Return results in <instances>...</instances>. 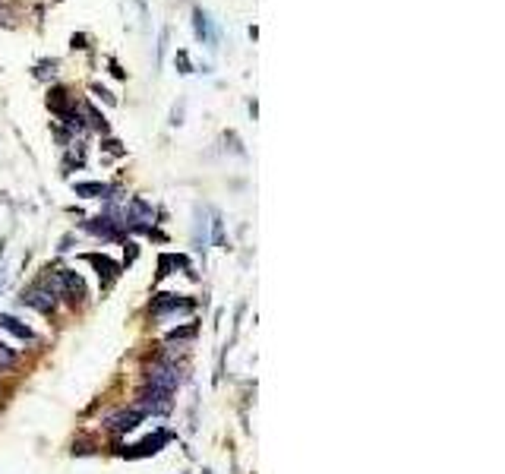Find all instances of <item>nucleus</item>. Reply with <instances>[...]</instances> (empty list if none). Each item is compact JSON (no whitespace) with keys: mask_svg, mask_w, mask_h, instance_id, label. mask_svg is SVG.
<instances>
[{"mask_svg":"<svg viewBox=\"0 0 505 474\" xmlns=\"http://www.w3.org/2000/svg\"><path fill=\"white\" fill-rule=\"evenodd\" d=\"M142 414H168V411L174 408V401H171V392H161V389H142L139 392V405H136Z\"/></svg>","mask_w":505,"mask_h":474,"instance_id":"f257e3e1","label":"nucleus"},{"mask_svg":"<svg viewBox=\"0 0 505 474\" xmlns=\"http://www.w3.org/2000/svg\"><path fill=\"white\" fill-rule=\"evenodd\" d=\"M148 386L152 389H161V392H174L180 386V376H177V367L171 364H155V367H148Z\"/></svg>","mask_w":505,"mask_h":474,"instance_id":"f03ea898","label":"nucleus"},{"mask_svg":"<svg viewBox=\"0 0 505 474\" xmlns=\"http://www.w3.org/2000/svg\"><path fill=\"white\" fill-rule=\"evenodd\" d=\"M180 310H193V301L190 297H177V295H158L155 303H152L155 316H168V313H180Z\"/></svg>","mask_w":505,"mask_h":474,"instance_id":"7ed1b4c3","label":"nucleus"},{"mask_svg":"<svg viewBox=\"0 0 505 474\" xmlns=\"http://www.w3.org/2000/svg\"><path fill=\"white\" fill-rule=\"evenodd\" d=\"M23 303H29V307H35V310H41V313H51L54 310V295H51L48 288L35 285L23 295Z\"/></svg>","mask_w":505,"mask_h":474,"instance_id":"20e7f679","label":"nucleus"},{"mask_svg":"<svg viewBox=\"0 0 505 474\" xmlns=\"http://www.w3.org/2000/svg\"><path fill=\"white\" fill-rule=\"evenodd\" d=\"M142 411L139 408H130V411H120V414H114L111 421H107V427L114 430V434H130V430H136L139 421H142Z\"/></svg>","mask_w":505,"mask_h":474,"instance_id":"39448f33","label":"nucleus"},{"mask_svg":"<svg viewBox=\"0 0 505 474\" xmlns=\"http://www.w3.org/2000/svg\"><path fill=\"white\" fill-rule=\"evenodd\" d=\"M89 262H95V266H98V275L105 278V288L111 285V282H114L117 275H120V266H117V262H111V260H107V256H98V253H92V256H89Z\"/></svg>","mask_w":505,"mask_h":474,"instance_id":"423d86ee","label":"nucleus"},{"mask_svg":"<svg viewBox=\"0 0 505 474\" xmlns=\"http://www.w3.org/2000/svg\"><path fill=\"white\" fill-rule=\"evenodd\" d=\"M0 326L7 329V332H13V336L16 338H23V342H32V329L29 326H23V323H19L16 316H7V313H0Z\"/></svg>","mask_w":505,"mask_h":474,"instance_id":"0eeeda50","label":"nucleus"},{"mask_svg":"<svg viewBox=\"0 0 505 474\" xmlns=\"http://www.w3.org/2000/svg\"><path fill=\"white\" fill-rule=\"evenodd\" d=\"M60 285L70 291V295H76V297H86V285H82V278L76 275V272H70V269H64L60 272ZM73 297V301H76Z\"/></svg>","mask_w":505,"mask_h":474,"instance_id":"6e6552de","label":"nucleus"},{"mask_svg":"<svg viewBox=\"0 0 505 474\" xmlns=\"http://www.w3.org/2000/svg\"><path fill=\"white\" fill-rule=\"evenodd\" d=\"M164 442H168V436H164V434H158L155 440L139 442V446H136V452H133V456H148V452H158V446H164Z\"/></svg>","mask_w":505,"mask_h":474,"instance_id":"1a4fd4ad","label":"nucleus"},{"mask_svg":"<svg viewBox=\"0 0 505 474\" xmlns=\"http://www.w3.org/2000/svg\"><path fill=\"white\" fill-rule=\"evenodd\" d=\"M130 215H133V221H152V209L142 199H133L130 203Z\"/></svg>","mask_w":505,"mask_h":474,"instance_id":"9d476101","label":"nucleus"},{"mask_svg":"<svg viewBox=\"0 0 505 474\" xmlns=\"http://www.w3.org/2000/svg\"><path fill=\"white\" fill-rule=\"evenodd\" d=\"M196 35H199V38H209V41H215V35L209 32V16H205L203 10H196Z\"/></svg>","mask_w":505,"mask_h":474,"instance_id":"9b49d317","label":"nucleus"},{"mask_svg":"<svg viewBox=\"0 0 505 474\" xmlns=\"http://www.w3.org/2000/svg\"><path fill=\"white\" fill-rule=\"evenodd\" d=\"M13 364H16V354H13L7 345L0 342V367H13Z\"/></svg>","mask_w":505,"mask_h":474,"instance_id":"f8f14e48","label":"nucleus"},{"mask_svg":"<svg viewBox=\"0 0 505 474\" xmlns=\"http://www.w3.org/2000/svg\"><path fill=\"white\" fill-rule=\"evenodd\" d=\"M76 193H82V197H98V193H105V187H98V184H79Z\"/></svg>","mask_w":505,"mask_h":474,"instance_id":"ddd939ff","label":"nucleus"},{"mask_svg":"<svg viewBox=\"0 0 505 474\" xmlns=\"http://www.w3.org/2000/svg\"><path fill=\"white\" fill-rule=\"evenodd\" d=\"M196 336V326H183V329H174L171 332V338L177 342V338H193Z\"/></svg>","mask_w":505,"mask_h":474,"instance_id":"4468645a","label":"nucleus"}]
</instances>
